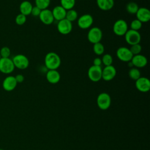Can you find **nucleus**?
<instances>
[{
  "instance_id": "a878e982",
  "label": "nucleus",
  "mask_w": 150,
  "mask_h": 150,
  "mask_svg": "<svg viewBox=\"0 0 150 150\" xmlns=\"http://www.w3.org/2000/svg\"><path fill=\"white\" fill-rule=\"evenodd\" d=\"M93 49L94 53L98 56L103 54L104 52V46L101 42L93 44Z\"/></svg>"
},
{
  "instance_id": "412c9836",
  "label": "nucleus",
  "mask_w": 150,
  "mask_h": 150,
  "mask_svg": "<svg viewBox=\"0 0 150 150\" xmlns=\"http://www.w3.org/2000/svg\"><path fill=\"white\" fill-rule=\"evenodd\" d=\"M32 8L33 5L29 1H23L19 5L20 13H22L25 16L30 15Z\"/></svg>"
},
{
  "instance_id": "dca6fc26",
  "label": "nucleus",
  "mask_w": 150,
  "mask_h": 150,
  "mask_svg": "<svg viewBox=\"0 0 150 150\" xmlns=\"http://www.w3.org/2000/svg\"><path fill=\"white\" fill-rule=\"evenodd\" d=\"M17 84L18 83L15 80V76H8L3 80L2 87L5 91H11L16 88Z\"/></svg>"
},
{
  "instance_id": "1a4fd4ad",
  "label": "nucleus",
  "mask_w": 150,
  "mask_h": 150,
  "mask_svg": "<svg viewBox=\"0 0 150 150\" xmlns=\"http://www.w3.org/2000/svg\"><path fill=\"white\" fill-rule=\"evenodd\" d=\"M116 55L120 60L124 62H129L133 57L129 49L124 46L120 47L117 50Z\"/></svg>"
},
{
  "instance_id": "0eeeda50",
  "label": "nucleus",
  "mask_w": 150,
  "mask_h": 150,
  "mask_svg": "<svg viewBox=\"0 0 150 150\" xmlns=\"http://www.w3.org/2000/svg\"><path fill=\"white\" fill-rule=\"evenodd\" d=\"M111 103V97L107 93H100L97 98V104L101 110H107L110 107Z\"/></svg>"
},
{
  "instance_id": "7c9ffc66",
  "label": "nucleus",
  "mask_w": 150,
  "mask_h": 150,
  "mask_svg": "<svg viewBox=\"0 0 150 150\" xmlns=\"http://www.w3.org/2000/svg\"><path fill=\"white\" fill-rule=\"evenodd\" d=\"M26 21V16L22 13H19L17 15L15 18V23L18 25H22L25 24Z\"/></svg>"
},
{
  "instance_id": "9b49d317",
  "label": "nucleus",
  "mask_w": 150,
  "mask_h": 150,
  "mask_svg": "<svg viewBox=\"0 0 150 150\" xmlns=\"http://www.w3.org/2000/svg\"><path fill=\"white\" fill-rule=\"evenodd\" d=\"M57 29L58 32L62 35H67L70 33L73 29L72 23L67 19H63L58 21L57 25Z\"/></svg>"
},
{
  "instance_id": "ddd939ff",
  "label": "nucleus",
  "mask_w": 150,
  "mask_h": 150,
  "mask_svg": "<svg viewBox=\"0 0 150 150\" xmlns=\"http://www.w3.org/2000/svg\"><path fill=\"white\" fill-rule=\"evenodd\" d=\"M117 74V70L112 65L105 66L102 69V79L105 81L112 80Z\"/></svg>"
},
{
  "instance_id": "72a5a7b5",
  "label": "nucleus",
  "mask_w": 150,
  "mask_h": 150,
  "mask_svg": "<svg viewBox=\"0 0 150 150\" xmlns=\"http://www.w3.org/2000/svg\"><path fill=\"white\" fill-rule=\"evenodd\" d=\"M15 80L17 82V83H21L24 81L25 77L24 76L21 74H18L15 76Z\"/></svg>"
},
{
  "instance_id": "5701e85b",
  "label": "nucleus",
  "mask_w": 150,
  "mask_h": 150,
  "mask_svg": "<svg viewBox=\"0 0 150 150\" xmlns=\"http://www.w3.org/2000/svg\"><path fill=\"white\" fill-rule=\"evenodd\" d=\"M138 9V4L134 2H129L126 5V10L130 14H136Z\"/></svg>"
},
{
  "instance_id": "2f4dec72",
  "label": "nucleus",
  "mask_w": 150,
  "mask_h": 150,
  "mask_svg": "<svg viewBox=\"0 0 150 150\" xmlns=\"http://www.w3.org/2000/svg\"><path fill=\"white\" fill-rule=\"evenodd\" d=\"M0 55L1 58H8L11 55V50L7 46L2 47L0 50Z\"/></svg>"
},
{
  "instance_id": "f03ea898",
  "label": "nucleus",
  "mask_w": 150,
  "mask_h": 150,
  "mask_svg": "<svg viewBox=\"0 0 150 150\" xmlns=\"http://www.w3.org/2000/svg\"><path fill=\"white\" fill-rule=\"evenodd\" d=\"M128 30V24L124 19H118L116 21L112 26L113 32L115 35L118 36H124Z\"/></svg>"
},
{
  "instance_id": "a211bd4d",
  "label": "nucleus",
  "mask_w": 150,
  "mask_h": 150,
  "mask_svg": "<svg viewBox=\"0 0 150 150\" xmlns=\"http://www.w3.org/2000/svg\"><path fill=\"white\" fill-rule=\"evenodd\" d=\"M46 80L50 84H56L59 82L61 76L57 70H49L46 74Z\"/></svg>"
},
{
  "instance_id": "f3484780",
  "label": "nucleus",
  "mask_w": 150,
  "mask_h": 150,
  "mask_svg": "<svg viewBox=\"0 0 150 150\" xmlns=\"http://www.w3.org/2000/svg\"><path fill=\"white\" fill-rule=\"evenodd\" d=\"M136 16L137 19L141 23L148 22L150 20V11L145 7L139 8L136 13Z\"/></svg>"
},
{
  "instance_id": "b1692460",
  "label": "nucleus",
  "mask_w": 150,
  "mask_h": 150,
  "mask_svg": "<svg viewBox=\"0 0 150 150\" xmlns=\"http://www.w3.org/2000/svg\"><path fill=\"white\" fill-rule=\"evenodd\" d=\"M76 4V0H60V5L66 11L73 9Z\"/></svg>"
},
{
  "instance_id": "393cba45",
  "label": "nucleus",
  "mask_w": 150,
  "mask_h": 150,
  "mask_svg": "<svg viewBox=\"0 0 150 150\" xmlns=\"http://www.w3.org/2000/svg\"><path fill=\"white\" fill-rule=\"evenodd\" d=\"M128 76L130 79L135 81L141 77V72L138 68L132 67L128 71Z\"/></svg>"
},
{
  "instance_id": "4468645a",
  "label": "nucleus",
  "mask_w": 150,
  "mask_h": 150,
  "mask_svg": "<svg viewBox=\"0 0 150 150\" xmlns=\"http://www.w3.org/2000/svg\"><path fill=\"white\" fill-rule=\"evenodd\" d=\"M40 21L45 25H49L54 22V18L52 11L49 9H45L41 11L39 16Z\"/></svg>"
},
{
  "instance_id": "2eb2a0df",
  "label": "nucleus",
  "mask_w": 150,
  "mask_h": 150,
  "mask_svg": "<svg viewBox=\"0 0 150 150\" xmlns=\"http://www.w3.org/2000/svg\"><path fill=\"white\" fill-rule=\"evenodd\" d=\"M132 66L136 68H142L146 66L148 63L147 58L141 54L133 56L130 61Z\"/></svg>"
},
{
  "instance_id": "423d86ee",
  "label": "nucleus",
  "mask_w": 150,
  "mask_h": 150,
  "mask_svg": "<svg viewBox=\"0 0 150 150\" xmlns=\"http://www.w3.org/2000/svg\"><path fill=\"white\" fill-rule=\"evenodd\" d=\"M15 66L12 59L1 58L0 59V71L5 74L12 73L15 69Z\"/></svg>"
},
{
  "instance_id": "6e6552de",
  "label": "nucleus",
  "mask_w": 150,
  "mask_h": 150,
  "mask_svg": "<svg viewBox=\"0 0 150 150\" xmlns=\"http://www.w3.org/2000/svg\"><path fill=\"white\" fill-rule=\"evenodd\" d=\"M87 76L88 79L93 82H97L100 81L102 79L101 66H91L88 70Z\"/></svg>"
},
{
  "instance_id": "cd10ccee",
  "label": "nucleus",
  "mask_w": 150,
  "mask_h": 150,
  "mask_svg": "<svg viewBox=\"0 0 150 150\" xmlns=\"http://www.w3.org/2000/svg\"><path fill=\"white\" fill-rule=\"evenodd\" d=\"M101 61L102 63H103L105 66H107L112 65V63L113 62V59L110 54L107 53L103 55L101 59Z\"/></svg>"
},
{
  "instance_id": "4be33fe9",
  "label": "nucleus",
  "mask_w": 150,
  "mask_h": 150,
  "mask_svg": "<svg viewBox=\"0 0 150 150\" xmlns=\"http://www.w3.org/2000/svg\"><path fill=\"white\" fill-rule=\"evenodd\" d=\"M78 18V13L77 12L73 9H69L66 11V19H67L69 21L71 22V23L74 21H75Z\"/></svg>"
},
{
  "instance_id": "6ab92c4d",
  "label": "nucleus",
  "mask_w": 150,
  "mask_h": 150,
  "mask_svg": "<svg viewBox=\"0 0 150 150\" xmlns=\"http://www.w3.org/2000/svg\"><path fill=\"white\" fill-rule=\"evenodd\" d=\"M66 11H67L64 9L61 5H57L54 6L52 11L54 19L59 21L63 19H65Z\"/></svg>"
},
{
  "instance_id": "c756f323",
  "label": "nucleus",
  "mask_w": 150,
  "mask_h": 150,
  "mask_svg": "<svg viewBox=\"0 0 150 150\" xmlns=\"http://www.w3.org/2000/svg\"><path fill=\"white\" fill-rule=\"evenodd\" d=\"M142 23H141L139 20L137 19H134L130 23V28L131 29L134 30L138 31L142 28Z\"/></svg>"
},
{
  "instance_id": "c9c22d12",
  "label": "nucleus",
  "mask_w": 150,
  "mask_h": 150,
  "mask_svg": "<svg viewBox=\"0 0 150 150\" xmlns=\"http://www.w3.org/2000/svg\"><path fill=\"white\" fill-rule=\"evenodd\" d=\"M0 150H4L3 149H0Z\"/></svg>"
},
{
  "instance_id": "e433bc0d",
  "label": "nucleus",
  "mask_w": 150,
  "mask_h": 150,
  "mask_svg": "<svg viewBox=\"0 0 150 150\" xmlns=\"http://www.w3.org/2000/svg\"><path fill=\"white\" fill-rule=\"evenodd\" d=\"M1 59V55H0V59Z\"/></svg>"
},
{
  "instance_id": "473e14b6",
  "label": "nucleus",
  "mask_w": 150,
  "mask_h": 150,
  "mask_svg": "<svg viewBox=\"0 0 150 150\" xmlns=\"http://www.w3.org/2000/svg\"><path fill=\"white\" fill-rule=\"evenodd\" d=\"M41 11L42 10L40 8H39L38 7H37L36 6H33V8L32 9L30 14L32 15H33V16H39L40 13Z\"/></svg>"
},
{
  "instance_id": "7ed1b4c3",
  "label": "nucleus",
  "mask_w": 150,
  "mask_h": 150,
  "mask_svg": "<svg viewBox=\"0 0 150 150\" xmlns=\"http://www.w3.org/2000/svg\"><path fill=\"white\" fill-rule=\"evenodd\" d=\"M12 60L15 67L20 70H25L27 69L29 65V60L28 58L22 54L15 55Z\"/></svg>"
},
{
  "instance_id": "aec40b11",
  "label": "nucleus",
  "mask_w": 150,
  "mask_h": 150,
  "mask_svg": "<svg viewBox=\"0 0 150 150\" xmlns=\"http://www.w3.org/2000/svg\"><path fill=\"white\" fill-rule=\"evenodd\" d=\"M97 6L103 11L111 9L114 5V0H96Z\"/></svg>"
},
{
  "instance_id": "39448f33",
  "label": "nucleus",
  "mask_w": 150,
  "mask_h": 150,
  "mask_svg": "<svg viewBox=\"0 0 150 150\" xmlns=\"http://www.w3.org/2000/svg\"><path fill=\"white\" fill-rule=\"evenodd\" d=\"M126 42L131 45L139 43L141 40V34L138 31L129 29L124 35Z\"/></svg>"
},
{
  "instance_id": "c85d7f7f",
  "label": "nucleus",
  "mask_w": 150,
  "mask_h": 150,
  "mask_svg": "<svg viewBox=\"0 0 150 150\" xmlns=\"http://www.w3.org/2000/svg\"><path fill=\"white\" fill-rule=\"evenodd\" d=\"M129 50L132 53V54H133V56L139 54L141 53L142 51V46L139 43L133 45L131 46Z\"/></svg>"
},
{
  "instance_id": "20e7f679",
  "label": "nucleus",
  "mask_w": 150,
  "mask_h": 150,
  "mask_svg": "<svg viewBox=\"0 0 150 150\" xmlns=\"http://www.w3.org/2000/svg\"><path fill=\"white\" fill-rule=\"evenodd\" d=\"M102 38L103 32L101 29L98 27L91 28L87 33V39L93 44L100 42Z\"/></svg>"
},
{
  "instance_id": "f257e3e1",
  "label": "nucleus",
  "mask_w": 150,
  "mask_h": 150,
  "mask_svg": "<svg viewBox=\"0 0 150 150\" xmlns=\"http://www.w3.org/2000/svg\"><path fill=\"white\" fill-rule=\"evenodd\" d=\"M44 62L48 70H57L61 64V59L57 53L50 52L46 54Z\"/></svg>"
},
{
  "instance_id": "f704fd0d",
  "label": "nucleus",
  "mask_w": 150,
  "mask_h": 150,
  "mask_svg": "<svg viewBox=\"0 0 150 150\" xmlns=\"http://www.w3.org/2000/svg\"><path fill=\"white\" fill-rule=\"evenodd\" d=\"M102 64L101 59L100 57H96L93 60V65L97 66H101Z\"/></svg>"
},
{
  "instance_id": "bb28decb",
  "label": "nucleus",
  "mask_w": 150,
  "mask_h": 150,
  "mask_svg": "<svg viewBox=\"0 0 150 150\" xmlns=\"http://www.w3.org/2000/svg\"><path fill=\"white\" fill-rule=\"evenodd\" d=\"M35 6L41 10L47 9L50 4V0H35Z\"/></svg>"
},
{
  "instance_id": "9d476101",
  "label": "nucleus",
  "mask_w": 150,
  "mask_h": 150,
  "mask_svg": "<svg viewBox=\"0 0 150 150\" xmlns=\"http://www.w3.org/2000/svg\"><path fill=\"white\" fill-rule=\"evenodd\" d=\"M94 22L93 16L90 14H84L77 19V25L82 29H86L91 26Z\"/></svg>"
},
{
  "instance_id": "f8f14e48",
  "label": "nucleus",
  "mask_w": 150,
  "mask_h": 150,
  "mask_svg": "<svg viewBox=\"0 0 150 150\" xmlns=\"http://www.w3.org/2000/svg\"><path fill=\"white\" fill-rule=\"evenodd\" d=\"M135 87L141 92H148L150 90V81L148 78L141 76L135 80Z\"/></svg>"
}]
</instances>
